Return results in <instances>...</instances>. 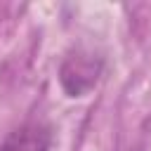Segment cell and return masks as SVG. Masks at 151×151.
<instances>
[{
	"label": "cell",
	"mask_w": 151,
	"mask_h": 151,
	"mask_svg": "<svg viewBox=\"0 0 151 151\" xmlns=\"http://www.w3.org/2000/svg\"><path fill=\"white\" fill-rule=\"evenodd\" d=\"M104 61L90 52L76 50L59 66V83L68 97H85L99 80Z\"/></svg>",
	"instance_id": "1"
},
{
	"label": "cell",
	"mask_w": 151,
	"mask_h": 151,
	"mask_svg": "<svg viewBox=\"0 0 151 151\" xmlns=\"http://www.w3.org/2000/svg\"><path fill=\"white\" fill-rule=\"evenodd\" d=\"M50 146L52 130L45 123H24L5 137L0 151H50Z\"/></svg>",
	"instance_id": "2"
}]
</instances>
